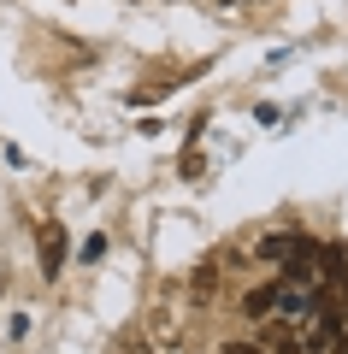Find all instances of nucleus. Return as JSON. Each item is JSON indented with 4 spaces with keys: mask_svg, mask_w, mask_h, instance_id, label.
<instances>
[{
    "mask_svg": "<svg viewBox=\"0 0 348 354\" xmlns=\"http://www.w3.org/2000/svg\"><path fill=\"white\" fill-rule=\"evenodd\" d=\"M266 290H272V313L284 319V325H307V313H313V283H307V278L284 272V278L266 283Z\"/></svg>",
    "mask_w": 348,
    "mask_h": 354,
    "instance_id": "1",
    "label": "nucleus"
},
{
    "mask_svg": "<svg viewBox=\"0 0 348 354\" xmlns=\"http://www.w3.org/2000/svg\"><path fill=\"white\" fill-rule=\"evenodd\" d=\"M42 278H59L65 272V254H71V242H65V225H42Z\"/></svg>",
    "mask_w": 348,
    "mask_h": 354,
    "instance_id": "2",
    "label": "nucleus"
},
{
    "mask_svg": "<svg viewBox=\"0 0 348 354\" xmlns=\"http://www.w3.org/2000/svg\"><path fill=\"white\" fill-rule=\"evenodd\" d=\"M295 330H301V325H266V330H260V348H266V354H307V342H301Z\"/></svg>",
    "mask_w": 348,
    "mask_h": 354,
    "instance_id": "3",
    "label": "nucleus"
},
{
    "mask_svg": "<svg viewBox=\"0 0 348 354\" xmlns=\"http://www.w3.org/2000/svg\"><path fill=\"white\" fill-rule=\"evenodd\" d=\"M248 313H272V290H254L248 295Z\"/></svg>",
    "mask_w": 348,
    "mask_h": 354,
    "instance_id": "4",
    "label": "nucleus"
},
{
    "mask_svg": "<svg viewBox=\"0 0 348 354\" xmlns=\"http://www.w3.org/2000/svg\"><path fill=\"white\" fill-rule=\"evenodd\" d=\"M224 354H266L260 342H224Z\"/></svg>",
    "mask_w": 348,
    "mask_h": 354,
    "instance_id": "5",
    "label": "nucleus"
},
{
    "mask_svg": "<svg viewBox=\"0 0 348 354\" xmlns=\"http://www.w3.org/2000/svg\"><path fill=\"white\" fill-rule=\"evenodd\" d=\"M307 354H319V348H307Z\"/></svg>",
    "mask_w": 348,
    "mask_h": 354,
    "instance_id": "6",
    "label": "nucleus"
}]
</instances>
